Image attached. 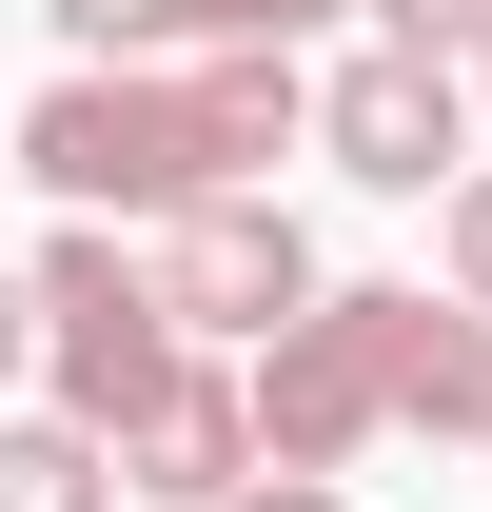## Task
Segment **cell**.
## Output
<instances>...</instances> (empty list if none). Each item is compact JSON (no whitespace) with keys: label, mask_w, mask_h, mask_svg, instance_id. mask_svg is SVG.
Masks as SVG:
<instances>
[{"label":"cell","mask_w":492,"mask_h":512,"mask_svg":"<svg viewBox=\"0 0 492 512\" xmlns=\"http://www.w3.org/2000/svg\"><path fill=\"white\" fill-rule=\"evenodd\" d=\"M315 138V79L276 40H197L178 79L158 60H79L40 119H20V178L60 217H197V197H256V158Z\"/></svg>","instance_id":"obj_1"},{"label":"cell","mask_w":492,"mask_h":512,"mask_svg":"<svg viewBox=\"0 0 492 512\" xmlns=\"http://www.w3.org/2000/svg\"><path fill=\"white\" fill-rule=\"evenodd\" d=\"M178 375H197V335H178V296H158V256H119L99 217H60V237H40V414L138 434Z\"/></svg>","instance_id":"obj_2"},{"label":"cell","mask_w":492,"mask_h":512,"mask_svg":"<svg viewBox=\"0 0 492 512\" xmlns=\"http://www.w3.org/2000/svg\"><path fill=\"white\" fill-rule=\"evenodd\" d=\"M315 158H335L355 197H453L473 178V79L433 60V40H374V60L315 79Z\"/></svg>","instance_id":"obj_3"},{"label":"cell","mask_w":492,"mask_h":512,"mask_svg":"<svg viewBox=\"0 0 492 512\" xmlns=\"http://www.w3.org/2000/svg\"><path fill=\"white\" fill-rule=\"evenodd\" d=\"M158 296H178V335H197V355H276V335H296L335 276H315V237L276 217V197H197L178 237H158Z\"/></svg>","instance_id":"obj_4"},{"label":"cell","mask_w":492,"mask_h":512,"mask_svg":"<svg viewBox=\"0 0 492 512\" xmlns=\"http://www.w3.org/2000/svg\"><path fill=\"white\" fill-rule=\"evenodd\" d=\"M256 434H276V473H355V453L394 434V355H374V296H315V316L256 355Z\"/></svg>","instance_id":"obj_5"},{"label":"cell","mask_w":492,"mask_h":512,"mask_svg":"<svg viewBox=\"0 0 492 512\" xmlns=\"http://www.w3.org/2000/svg\"><path fill=\"white\" fill-rule=\"evenodd\" d=\"M119 473H138L158 512H237L256 473H276V434H256V375H217V355H197V375L119 434Z\"/></svg>","instance_id":"obj_6"},{"label":"cell","mask_w":492,"mask_h":512,"mask_svg":"<svg viewBox=\"0 0 492 512\" xmlns=\"http://www.w3.org/2000/svg\"><path fill=\"white\" fill-rule=\"evenodd\" d=\"M374 355H394V434H492V316L374 276Z\"/></svg>","instance_id":"obj_7"},{"label":"cell","mask_w":492,"mask_h":512,"mask_svg":"<svg viewBox=\"0 0 492 512\" xmlns=\"http://www.w3.org/2000/svg\"><path fill=\"white\" fill-rule=\"evenodd\" d=\"M119 434H79V414H0V512H119Z\"/></svg>","instance_id":"obj_8"},{"label":"cell","mask_w":492,"mask_h":512,"mask_svg":"<svg viewBox=\"0 0 492 512\" xmlns=\"http://www.w3.org/2000/svg\"><path fill=\"white\" fill-rule=\"evenodd\" d=\"M40 20H60L79 60H158V40H178V0H40Z\"/></svg>","instance_id":"obj_9"},{"label":"cell","mask_w":492,"mask_h":512,"mask_svg":"<svg viewBox=\"0 0 492 512\" xmlns=\"http://www.w3.org/2000/svg\"><path fill=\"white\" fill-rule=\"evenodd\" d=\"M315 20H335V0H178V40H276V60H296Z\"/></svg>","instance_id":"obj_10"},{"label":"cell","mask_w":492,"mask_h":512,"mask_svg":"<svg viewBox=\"0 0 492 512\" xmlns=\"http://www.w3.org/2000/svg\"><path fill=\"white\" fill-rule=\"evenodd\" d=\"M433 237H453V296H473V316H492V158H473V178H453V197H433Z\"/></svg>","instance_id":"obj_11"},{"label":"cell","mask_w":492,"mask_h":512,"mask_svg":"<svg viewBox=\"0 0 492 512\" xmlns=\"http://www.w3.org/2000/svg\"><path fill=\"white\" fill-rule=\"evenodd\" d=\"M374 20H394V40H433V60H473V40H492V0H374Z\"/></svg>","instance_id":"obj_12"},{"label":"cell","mask_w":492,"mask_h":512,"mask_svg":"<svg viewBox=\"0 0 492 512\" xmlns=\"http://www.w3.org/2000/svg\"><path fill=\"white\" fill-rule=\"evenodd\" d=\"M40 375V276H0V394Z\"/></svg>","instance_id":"obj_13"},{"label":"cell","mask_w":492,"mask_h":512,"mask_svg":"<svg viewBox=\"0 0 492 512\" xmlns=\"http://www.w3.org/2000/svg\"><path fill=\"white\" fill-rule=\"evenodd\" d=\"M237 512H355V493H335V473H256Z\"/></svg>","instance_id":"obj_14"},{"label":"cell","mask_w":492,"mask_h":512,"mask_svg":"<svg viewBox=\"0 0 492 512\" xmlns=\"http://www.w3.org/2000/svg\"><path fill=\"white\" fill-rule=\"evenodd\" d=\"M473 79H492V40H473Z\"/></svg>","instance_id":"obj_15"}]
</instances>
